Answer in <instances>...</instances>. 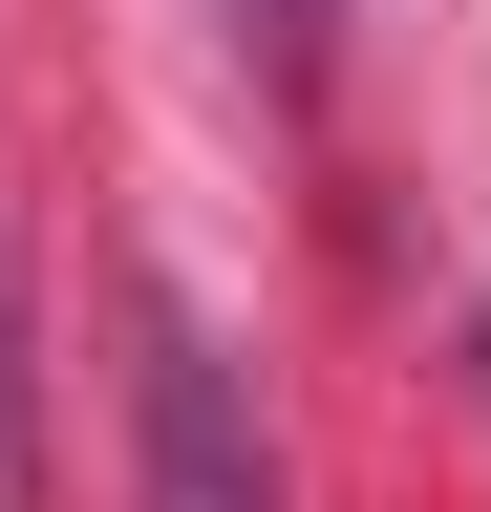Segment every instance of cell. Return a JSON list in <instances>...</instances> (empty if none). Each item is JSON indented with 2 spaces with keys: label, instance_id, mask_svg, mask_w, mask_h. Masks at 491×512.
<instances>
[{
  "label": "cell",
  "instance_id": "cell-1",
  "mask_svg": "<svg viewBox=\"0 0 491 512\" xmlns=\"http://www.w3.org/2000/svg\"><path fill=\"white\" fill-rule=\"evenodd\" d=\"M129 512H299L278 427L235 406V363H214L193 299H150V363H129Z\"/></svg>",
  "mask_w": 491,
  "mask_h": 512
},
{
  "label": "cell",
  "instance_id": "cell-2",
  "mask_svg": "<svg viewBox=\"0 0 491 512\" xmlns=\"http://www.w3.org/2000/svg\"><path fill=\"white\" fill-rule=\"evenodd\" d=\"M0 512H22V299H0Z\"/></svg>",
  "mask_w": 491,
  "mask_h": 512
}]
</instances>
